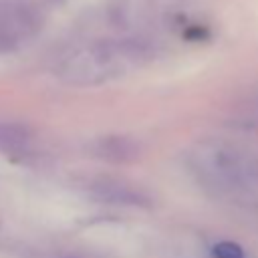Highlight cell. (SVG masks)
I'll list each match as a JSON object with an SVG mask.
<instances>
[{
  "instance_id": "5",
  "label": "cell",
  "mask_w": 258,
  "mask_h": 258,
  "mask_svg": "<svg viewBox=\"0 0 258 258\" xmlns=\"http://www.w3.org/2000/svg\"><path fill=\"white\" fill-rule=\"evenodd\" d=\"M91 155L107 163H129L141 155V145L129 135H101L91 145Z\"/></svg>"
},
{
  "instance_id": "2",
  "label": "cell",
  "mask_w": 258,
  "mask_h": 258,
  "mask_svg": "<svg viewBox=\"0 0 258 258\" xmlns=\"http://www.w3.org/2000/svg\"><path fill=\"white\" fill-rule=\"evenodd\" d=\"M149 58L143 42L133 38H97L67 52L56 64L62 83L95 87L139 69Z\"/></svg>"
},
{
  "instance_id": "6",
  "label": "cell",
  "mask_w": 258,
  "mask_h": 258,
  "mask_svg": "<svg viewBox=\"0 0 258 258\" xmlns=\"http://www.w3.org/2000/svg\"><path fill=\"white\" fill-rule=\"evenodd\" d=\"M34 151L32 131L16 121L0 119V153L12 159H24Z\"/></svg>"
},
{
  "instance_id": "8",
  "label": "cell",
  "mask_w": 258,
  "mask_h": 258,
  "mask_svg": "<svg viewBox=\"0 0 258 258\" xmlns=\"http://www.w3.org/2000/svg\"><path fill=\"white\" fill-rule=\"evenodd\" d=\"M50 2H64V0H50Z\"/></svg>"
},
{
  "instance_id": "7",
  "label": "cell",
  "mask_w": 258,
  "mask_h": 258,
  "mask_svg": "<svg viewBox=\"0 0 258 258\" xmlns=\"http://www.w3.org/2000/svg\"><path fill=\"white\" fill-rule=\"evenodd\" d=\"M212 256L214 258H244V250L236 242L222 240L212 246Z\"/></svg>"
},
{
  "instance_id": "1",
  "label": "cell",
  "mask_w": 258,
  "mask_h": 258,
  "mask_svg": "<svg viewBox=\"0 0 258 258\" xmlns=\"http://www.w3.org/2000/svg\"><path fill=\"white\" fill-rule=\"evenodd\" d=\"M191 177L214 198L228 202L258 200V157L222 137L198 139L185 151Z\"/></svg>"
},
{
  "instance_id": "3",
  "label": "cell",
  "mask_w": 258,
  "mask_h": 258,
  "mask_svg": "<svg viewBox=\"0 0 258 258\" xmlns=\"http://www.w3.org/2000/svg\"><path fill=\"white\" fill-rule=\"evenodd\" d=\"M42 26L40 12L24 0H0V54L28 42Z\"/></svg>"
},
{
  "instance_id": "4",
  "label": "cell",
  "mask_w": 258,
  "mask_h": 258,
  "mask_svg": "<svg viewBox=\"0 0 258 258\" xmlns=\"http://www.w3.org/2000/svg\"><path fill=\"white\" fill-rule=\"evenodd\" d=\"M87 191L91 198L105 202V204L131 206V208L153 206V198L143 187H139L137 183H131L127 179H119V177H111V175H101V177L89 179Z\"/></svg>"
}]
</instances>
